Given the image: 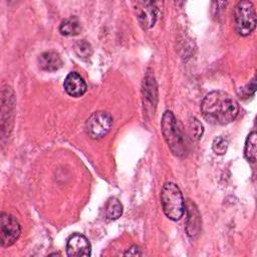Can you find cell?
<instances>
[{"instance_id": "cell-16", "label": "cell", "mask_w": 257, "mask_h": 257, "mask_svg": "<svg viewBox=\"0 0 257 257\" xmlns=\"http://www.w3.org/2000/svg\"><path fill=\"white\" fill-rule=\"evenodd\" d=\"M212 149L215 154L217 155H224L228 149V141L222 137H218L214 140L212 144Z\"/></svg>"}, {"instance_id": "cell-17", "label": "cell", "mask_w": 257, "mask_h": 257, "mask_svg": "<svg viewBox=\"0 0 257 257\" xmlns=\"http://www.w3.org/2000/svg\"><path fill=\"white\" fill-rule=\"evenodd\" d=\"M74 50L79 57H89L92 50L86 41H79L74 45Z\"/></svg>"}, {"instance_id": "cell-3", "label": "cell", "mask_w": 257, "mask_h": 257, "mask_svg": "<svg viewBox=\"0 0 257 257\" xmlns=\"http://www.w3.org/2000/svg\"><path fill=\"white\" fill-rule=\"evenodd\" d=\"M161 203L165 215L173 220H180L185 213V202L181 190L174 183H166L161 192Z\"/></svg>"}, {"instance_id": "cell-7", "label": "cell", "mask_w": 257, "mask_h": 257, "mask_svg": "<svg viewBox=\"0 0 257 257\" xmlns=\"http://www.w3.org/2000/svg\"><path fill=\"white\" fill-rule=\"evenodd\" d=\"M66 253L69 257H88L91 255V245L85 236L75 233L67 240Z\"/></svg>"}, {"instance_id": "cell-18", "label": "cell", "mask_w": 257, "mask_h": 257, "mask_svg": "<svg viewBox=\"0 0 257 257\" xmlns=\"http://www.w3.org/2000/svg\"><path fill=\"white\" fill-rule=\"evenodd\" d=\"M142 254H143V253H142L140 247L134 245V246H132L130 249H127V250L124 252L123 255H125V256H127V255H128V256H141Z\"/></svg>"}, {"instance_id": "cell-1", "label": "cell", "mask_w": 257, "mask_h": 257, "mask_svg": "<svg viewBox=\"0 0 257 257\" xmlns=\"http://www.w3.org/2000/svg\"><path fill=\"white\" fill-rule=\"evenodd\" d=\"M204 118L213 124L225 125L232 122L239 113L237 100L222 90L209 92L201 103Z\"/></svg>"}, {"instance_id": "cell-2", "label": "cell", "mask_w": 257, "mask_h": 257, "mask_svg": "<svg viewBox=\"0 0 257 257\" xmlns=\"http://www.w3.org/2000/svg\"><path fill=\"white\" fill-rule=\"evenodd\" d=\"M162 133L175 156L183 157L187 153L186 138L183 130L172 111H166L162 117Z\"/></svg>"}, {"instance_id": "cell-5", "label": "cell", "mask_w": 257, "mask_h": 257, "mask_svg": "<svg viewBox=\"0 0 257 257\" xmlns=\"http://www.w3.org/2000/svg\"><path fill=\"white\" fill-rule=\"evenodd\" d=\"M112 126V117L108 112L95 111L85 122L86 134L91 139H100L104 137Z\"/></svg>"}, {"instance_id": "cell-11", "label": "cell", "mask_w": 257, "mask_h": 257, "mask_svg": "<svg viewBox=\"0 0 257 257\" xmlns=\"http://www.w3.org/2000/svg\"><path fill=\"white\" fill-rule=\"evenodd\" d=\"M38 64L42 70L51 72L58 70L62 66L63 61L57 52L46 51L38 57Z\"/></svg>"}, {"instance_id": "cell-15", "label": "cell", "mask_w": 257, "mask_h": 257, "mask_svg": "<svg viewBox=\"0 0 257 257\" xmlns=\"http://www.w3.org/2000/svg\"><path fill=\"white\" fill-rule=\"evenodd\" d=\"M189 132H190L191 138L193 140H199L202 137L203 132H204L203 125L197 118L192 117L189 120Z\"/></svg>"}, {"instance_id": "cell-14", "label": "cell", "mask_w": 257, "mask_h": 257, "mask_svg": "<svg viewBox=\"0 0 257 257\" xmlns=\"http://www.w3.org/2000/svg\"><path fill=\"white\" fill-rule=\"evenodd\" d=\"M122 214V205L115 198H110L105 205V216L109 220H116Z\"/></svg>"}, {"instance_id": "cell-13", "label": "cell", "mask_w": 257, "mask_h": 257, "mask_svg": "<svg viewBox=\"0 0 257 257\" xmlns=\"http://www.w3.org/2000/svg\"><path fill=\"white\" fill-rule=\"evenodd\" d=\"M256 150H257V134L255 132H252L247 137V140L245 143V149H244L245 157L251 163H254L256 161Z\"/></svg>"}, {"instance_id": "cell-6", "label": "cell", "mask_w": 257, "mask_h": 257, "mask_svg": "<svg viewBox=\"0 0 257 257\" xmlns=\"http://www.w3.org/2000/svg\"><path fill=\"white\" fill-rule=\"evenodd\" d=\"M21 227L16 218L8 213L0 216V243L2 247L13 245L19 238Z\"/></svg>"}, {"instance_id": "cell-12", "label": "cell", "mask_w": 257, "mask_h": 257, "mask_svg": "<svg viewBox=\"0 0 257 257\" xmlns=\"http://www.w3.org/2000/svg\"><path fill=\"white\" fill-rule=\"evenodd\" d=\"M59 31L62 35L65 36L77 35L80 31V25L77 18L69 17L64 19L59 26Z\"/></svg>"}, {"instance_id": "cell-8", "label": "cell", "mask_w": 257, "mask_h": 257, "mask_svg": "<svg viewBox=\"0 0 257 257\" xmlns=\"http://www.w3.org/2000/svg\"><path fill=\"white\" fill-rule=\"evenodd\" d=\"M155 2H139L136 7L137 16L144 28H151L158 18V9Z\"/></svg>"}, {"instance_id": "cell-4", "label": "cell", "mask_w": 257, "mask_h": 257, "mask_svg": "<svg viewBox=\"0 0 257 257\" xmlns=\"http://www.w3.org/2000/svg\"><path fill=\"white\" fill-rule=\"evenodd\" d=\"M234 19L238 34L241 36L251 34L256 26V13L252 2L240 1L235 7Z\"/></svg>"}, {"instance_id": "cell-9", "label": "cell", "mask_w": 257, "mask_h": 257, "mask_svg": "<svg viewBox=\"0 0 257 257\" xmlns=\"http://www.w3.org/2000/svg\"><path fill=\"white\" fill-rule=\"evenodd\" d=\"M187 234L190 238L196 239L201 231V215L196 205L191 201L187 204Z\"/></svg>"}, {"instance_id": "cell-10", "label": "cell", "mask_w": 257, "mask_h": 257, "mask_svg": "<svg viewBox=\"0 0 257 257\" xmlns=\"http://www.w3.org/2000/svg\"><path fill=\"white\" fill-rule=\"evenodd\" d=\"M64 90L73 97L81 96L86 91V83L83 78L77 72H70L64 79L63 82Z\"/></svg>"}]
</instances>
